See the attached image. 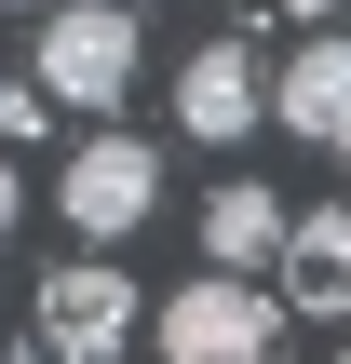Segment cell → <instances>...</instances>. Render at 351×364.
Masks as SVG:
<instances>
[{"mask_svg":"<svg viewBox=\"0 0 351 364\" xmlns=\"http://www.w3.org/2000/svg\"><path fill=\"white\" fill-rule=\"evenodd\" d=\"M14 216H27V189H14V162H0V243H14Z\"/></svg>","mask_w":351,"mask_h":364,"instance_id":"obj_9","label":"cell"},{"mask_svg":"<svg viewBox=\"0 0 351 364\" xmlns=\"http://www.w3.org/2000/svg\"><path fill=\"white\" fill-rule=\"evenodd\" d=\"M0 14H54V0H0Z\"/></svg>","mask_w":351,"mask_h":364,"instance_id":"obj_11","label":"cell"},{"mask_svg":"<svg viewBox=\"0 0 351 364\" xmlns=\"http://www.w3.org/2000/svg\"><path fill=\"white\" fill-rule=\"evenodd\" d=\"M27 311H41V364H122V351H135V311H149V297H135L108 257H81V270H54Z\"/></svg>","mask_w":351,"mask_h":364,"instance_id":"obj_3","label":"cell"},{"mask_svg":"<svg viewBox=\"0 0 351 364\" xmlns=\"http://www.w3.org/2000/svg\"><path fill=\"white\" fill-rule=\"evenodd\" d=\"M271 351H284V311L243 270H203L162 297V364H271Z\"/></svg>","mask_w":351,"mask_h":364,"instance_id":"obj_2","label":"cell"},{"mask_svg":"<svg viewBox=\"0 0 351 364\" xmlns=\"http://www.w3.org/2000/svg\"><path fill=\"white\" fill-rule=\"evenodd\" d=\"M54 216H68L81 243H122L135 216H162V149H149V135H95V149L54 176Z\"/></svg>","mask_w":351,"mask_h":364,"instance_id":"obj_4","label":"cell"},{"mask_svg":"<svg viewBox=\"0 0 351 364\" xmlns=\"http://www.w3.org/2000/svg\"><path fill=\"white\" fill-rule=\"evenodd\" d=\"M284 14H298V27H338V0H284Z\"/></svg>","mask_w":351,"mask_h":364,"instance_id":"obj_10","label":"cell"},{"mask_svg":"<svg viewBox=\"0 0 351 364\" xmlns=\"http://www.w3.org/2000/svg\"><path fill=\"white\" fill-rule=\"evenodd\" d=\"M338 162H351V135H338Z\"/></svg>","mask_w":351,"mask_h":364,"instance_id":"obj_12","label":"cell"},{"mask_svg":"<svg viewBox=\"0 0 351 364\" xmlns=\"http://www.w3.org/2000/svg\"><path fill=\"white\" fill-rule=\"evenodd\" d=\"M257 108H271V81H257V54H243V41H203V54L176 68V135L230 149V135H257Z\"/></svg>","mask_w":351,"mask_h":364,"instance_id":"obj_5","label":"cell"},{"mask_svg":"<svg viewBox=\"0 0 351 364\" xmlns=\"http://www.w3.org/2000/svg\"><path fill=\"white\" fill-rule=\"evenodd\" d=\"M27 81H41L54 108H122V95H135V0H54Z\"/></svg>","mask_w":351,"mask_h":364,"instance_id":"obj_1","label":"cell"},{"mask_svg":"<svg viewBox=\"0 0 351 364\" xmlns=\"http://www.w3.org/2000/svg\"><path fill=\"white\" fill-rule=\"evenodd\" d=\"M284 243H298V216H284L271 189H216V203H203V257H216V270H257V257H284Z\"/></svg>","mask_w":351,"mask_h":364,"instance_id":"obj_8","label":"cell"},{"mask_svg":"<svg viewBox=\"0 0 351 364\" xmlns=\"http://www.w3.org/2000/svg\"><path fill=\"white\" fill-rule=\"evenodd\" d=\"M271 122H284V135H325V149L351 135V41L338 27H311V41L271 68Z\"/></svg>","mask_w":351,"mask_h":364,"instance_id":"obj_6","label":"cell"},{"mask_svg":"<svg viewBox=\"0 0 351 364\" xmlns=\"http://www.w3.org/2000/svg\"><path fill=\"white\" fill-rule=\"evenodd\" d=\"M284 297L311 324H351V203H298V243H284Z\"/></svg>","mask_w":351,"mask_h":364,"instance_id":"obj_7","label":"cell"}]
</instances>
